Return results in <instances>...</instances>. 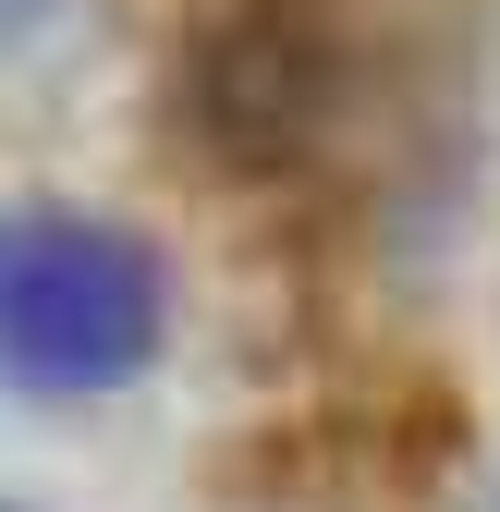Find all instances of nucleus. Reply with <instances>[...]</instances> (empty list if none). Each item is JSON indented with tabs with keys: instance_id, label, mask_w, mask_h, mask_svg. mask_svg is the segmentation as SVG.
I'll return each mask as SVG.
<instances>
[{
	"instance_id": "obj_2",
	"label": "nucleus",
	"mask_w": 500,
	"mask_h": 512,
	"mask_svg": "<svg viewBox=\"0 0 500 512\" xmlns=\"http://www.w3.org/2000/svg\"><path fill=\"white\" fill-rule=\"evenodd\" d=\"M0 512H13V500H0Z\"/></svg>"
},
{
	"instance_id": "obj_3",
	"label": "nucleus",
	"mask_w": 500,
	"mask_h": 512,
	"mask_svg": "<svg viewBox=\"0 0 500 512\" xmlns=\"http://www.w3.org/2000/svg\"><path fill=\"white\" fill-rule=\"evenodd\" d=\"M488 512H500V500H488Z\"/></svg>"
},
{
	"instance_id": "obj_1",
	"label": "nucleus",
	"mask_w": 500,
	"mask_h": 512,
	"mask_svg": "<svg viewBox=\"0 0 500 512\" xmlns=\"http://www.w3.org/2000/svg\"><path fill=\"white\" fill-rule=\"evenodd\" d=\"M159 354V256L74 208L0 220V378L13 391H122Z\"/></svg>"
}]
</instances>
